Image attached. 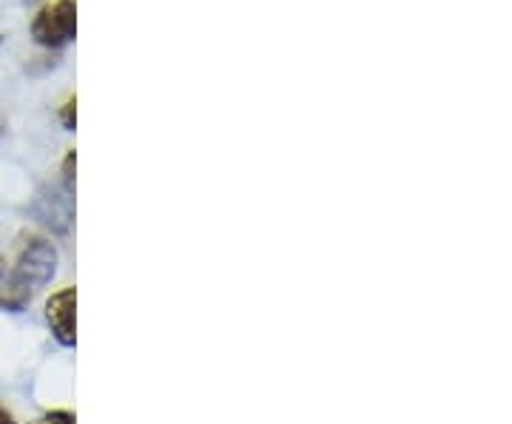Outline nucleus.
I'll list each match as a JSON object with an SVG mask.
<instances>
[{
	"label": "nucleus",
	"mask_w": 512,
	"mask_h": 424,
	"mask_svg": "<svg viewBox=\"0 0 512 424\" xmlns=\"http://www.w3.org/2000/svg\"><path fill=\"white\" fill-rule=\"evenodd\" d=\"M32 37L43 49H63L77 37V3L74 0H49L32 18Z\"/></svg>",
	"instance_id": "nucleus-2"
},
{
	"label": "nucleus",
	"mask_w": 512,
	"mask_h": 424,
	"mask_svg": "<svg viewBox=\"0 0 512 424\" xmlns=\"http://www.w3.org/2000/svg\"><path fill=\"white\" fill-rule=\"evenodd\" d=\"M63 180H66V188L72 191L74 188V151L66 154V163H63Z\"/></svg>",
	"instance_id": "nucleus-5"
},
{
	"label": "nucleus",
	"mask_w": 512,
	"mask_h": 424,
	"mask_svg": "<svg viewBox=\"0 0 512 424\" xmlns=\"http://www.w3.org/2000/svg\"><path fill=\"white\" fill-rule=\"evenodd\" d=\"M40 424H74V419L69 413H49Z\"/></svg>",
	"instance_id": "nucleus-7"
},
{
	"label": "nucleus",
	"mask_w": 512,
	"mask_h": 424,
	"mask_svg": "<svg viewBox=\"0 0 512 424\" xmlns=\"http://www.w3.org/2000/svg\"><path fill=\"white\" fill-rule=\"evenodd\" d=\"M3 131H6V123H3V117H0V137H3Z\"/></svg>",
	"instance_id": "nucleus-9"
},
{
	"label": "nucleus",
	"mask_w": 512,
	"mask_h": 424,
	"mask_svg": "<svg viewBox=\"0 0 512 424\" xmlns=\"http://www.w3.org/2000/svg\"><path fill=\"white\" fill-rule=\"evenodd\" d=\"M6 288H9V271H6V262L0 257V308H6Z\"/></svg>",
	"instance_id": "nucleus-6"
},
{
	"label": "nucleus",
	"mask_w": 512,
	"mask_h": 424,
	"mask_svg": "<svg viewBox=\"0 0 512 424\" xmlns=\"http://www.w3.org/2000/svg\"><path fill=\"white\" fill-rule=\"evenodd\" d=\"M74 106H77V100L69 97L66 103H63V109H60V120H63V126L72 131L74 129Z\"/></svg>",
	"instance_id": "nucleus-4"
},
{
	"label": "nucleus",
	"mask_w": 512,
	"mask_h": 424,
	"mask_svg": "<svg viewBox=\"0 0 512 424\" xmlns=\"http://www.w3.org/2000/svg\"><path fill=\"white\" fill-rule=\"evenodd\" d=\"M0 424H15V419H12V413H9L6 407H0Z\"/></svg>",
	"instance_id": "nucleus-8"
},
{
	"label": "nucleus",
	"mask_w": 512,
	"mask_h": 424,
	"mask_svg": "<svg viewBox=\"0 0 512 424\" xmlns=\"http://www.w3.org/2000/svg\"><path fill=\"white\" fill-rule=\"evenodd\" d=\"M57 271V251L46 237L29 234L20 240L18 259L9 268L6 308H23L32 296L49 285Z\"/></svg>",
	"instance_id": "nucleus-1"
},
{
	"label": "nucleus",
	"mask_w": 512,
	"mask_h": 424,
	"mask_svg": "<svg viewBox=\"0 0 512 424\" xmlns=\"http://www.w3.org/2000/svg\"><path fill=\"white\" fill-rule=\"evenodd\" d=\"M0 43H3V35H0Z\"/></svg>",
	"instance_id": "nucleus-10"
},
{
	"label": "nucleus",
	"mask_w": 512,
	"mask_h": 424,
	"mask_svg": "<svg viewBox=\"0 0 512 424\" xmlns=\"http://www.w3.org/2000/svg\"><path fill=\"white\" fill-rule=\"evenodd\" d=\"M74 305H77V296H74V288H66V291H60L49 299V305H46V319H49V325H52V333H55V339L60 345H74Z\"/></svg>",
	"instance_id": "nucleus-3"
}]
</instances>
